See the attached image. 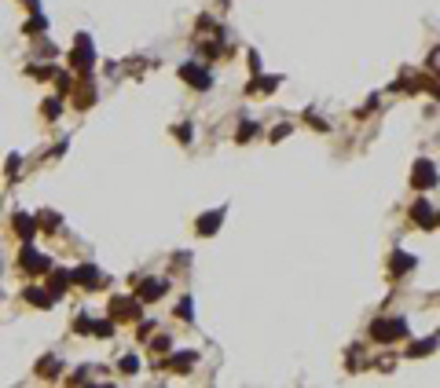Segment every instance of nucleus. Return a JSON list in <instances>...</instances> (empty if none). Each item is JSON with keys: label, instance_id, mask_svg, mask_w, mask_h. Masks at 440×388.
<instances>
[{"label": "nucleus", "instance_id": "1", "mask_svg": "<svg viewBox=\"0 0 440 388\" xmlns=\"http://www.w3.org/2000/svg\"><path fill=\"white\" fill-rule=\"evenodd\" d=\"M180 73H183V77H188V81H195L198 88H209V77H206V73H202L198 66H183Z\"/></svg>", "mask_w": 440, "mask_h": 388}, {"label": "nucleus", "instance_id": "2", "mask_svg": "<svg viewBox=\"0 0 440 388\" xmlns=\"http://www.w3.org/2000/svg\"><path fill=\"white\" fill-rule=\"evenodd\" d=\"M23 264H26L30 271H44V268H48V256H37L33 249H26V256H23Z\"/></svg>", "mask_w": 440, "mask_h": 388}, {"label": "nucleus", "instance_id": "3", "mask_svg": "<svg viewBox=\"0 0 440 388\" xmlns=\"http://www.w3.org/2000/svg\"><path fill=\"white\" fill-rule=\"evenodd\" d=\"M158 293H165V282H161V279H147V286L140 289V297L151 301V297H158Z\"/></svg>", "mask_w": 440, "mask_h": 388}, {"label": "nucleus", "instance_id": "4", "mask_svg": "<svg viewBox=\"0 0 440 388\" xmlns=\"http://www.w3.org/2000/svg\"><path fill=\"white\" fill-rule=\"evenodd\" d=\"M415 183H418V187H422V183H433V169H429V161H422V169H418Z\"/></svg>", "mask_w": 440, "mask_h": 388}, {"label": "nucleus", "instance_id": "5", "mask_svg": "<svg viewBox=\"0 0 440 388\" xmlns=\"http://www.w3.org/2000/svg\"><path fill=\"white\" fill-rule=\"evenodd\" d=\"M216 220H220V213H209V216H202V224H198V231H202V234H209V231L216 227Z\"/></svg>", "mask_w": 440, "mask_h": 388}, {"label": "nucleus", "instance_id": "6", "mask_svg": "<svg viewBox=\"0 0 440 388\" xmlns=\"http://www.w3.org/2000/svg\"><path fill=\"white\" fill-rule=\"evenodd\" d=\"M136 370H140V359H136V356L121 359V374H136Z\"/></svg>", "mask_w": 440, "mask_h": 388}, {"label": "nucleus", "instance_id": "7", "mask_svg": "<svg viewBox=\"0 0 440 388\" xmlns=\"http://www.w3.org/2000/svg\"><path fill=\"white\" fill-rule=\"evenodd\" d=\"M257 136V125H243L238 128V139H253Z\"/></svg>", "mask_w": 440, "mask_h": 388}]
</instances>
